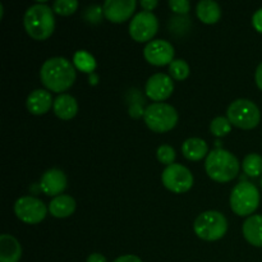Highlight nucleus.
<instances>
[{"mask_svg": "<svg viewBox=\"0 0 262 262\" xmlns=\"http://www.w3.org/2000/svg\"><path fill=\"white\" fill-rule=\"evenodd\" d=\"M76 76L73 64L61 56L48 59L40 71L41 82L53 92H64L71 89L76 81Z\"/></svg>", "mask_w": 262, "mask_h": 262, "instance_id": "f257e3e1", "label": "nucleus"}, {"mask_svg": "<svg viewBox=\"0 0 262 262\" xmlns=\"http://www.w3.org/2000/svg\"><path fill=\"white\" fill-rule=\"evenodd\" d=\"M239 161L229 151L224 148H215L206 156L205 169L211 179L219 183L233 181L239 173Z\"/></svg>", "mask_w": 262, "mask_h": 262, "instance_id": "f03ea898", "label": "nucleus"}, {"mask_svg": "<svg viewBox=\"0 0 262 262\" xmlns=\"http://www.w3.org/2000/svg\"><path fill=\"white\" fill-rule=\"evenodd\" d=\"M28 35L38 41L46 40L55 28V18L50 7L46 4H35L26 10L23 18Z\"/></svg>", "mask_w": 262, "mask_h": 262, "instance_id": "7ed1b4c3", "label": "nucleus"}, {"mask_svg": "<svg viewBox=\"0 0 262 262\" xmlns=\"http://www.w3.org/2000/svg\"><path fill=\"white\" fill-rule=\"evenodd\" d=\"M143 119L151 130L164 133L176 127L178 123V113L171 105L165 102H154L146 107Z\"/></svg>", "mask_w": 262, "mask_h": 262, "instance_id": "20e7f679", "label": "nucleus"}, {"mask_svg": "<svg viewBox=\"0 0 262 262\" xmlns=\"http://www.w3.org/2000/svg\"><path fill=\"white\" fill-rule=\"evenodd\" d=\"M193 229L199 238L214 242L224 237L228 230V222L222 212L205 211L194 220Z\"/></svg>", "mask_w": 262, "mask_h": 262, "instance_id": "39448f33", "label": "nucleus"}, {"mask_svg": "<svg viewBox=\"0 0 262 262\" xmlns=\"http://www.w3.org/2000/svg\"><path fill=\"white\" fill-rule=\"evenodd\" d=\"M260 205V193L255 184L241 182L233 188L230 194V207L239 216L253 214Z\"/></svg>", "mask_w": 262, "mask_h": 262, "instance_id": "423d86ee", "label": "nucleus"}, {"mask_svg": "<svg viewBox=\"0 0 262 262\" xmlns=\"http://www.w3.org/2000/svg\"><path fill=\"white\" fill-rule=\"evenodd\" d=\"M227 118L235 127L242 129H252L260 123L261 113L253 101L247 99H238L228 107Z\"/></svg>", "mask_w": 262, "mask_h": 262, "instance_id": "0eeeda50", "label": "nucleus"}, {"mask_svg": "<svg viewBox=\"0 0 262 262\" xmlns=\"http://www.w3.org/2000/svg\"><path fill=\"white\" fill-rule=\"evenodd\" d=\"M161 181L165 188L174 193H184L193 186V176L186 166L181 164H171L164 169Z\"/></svg>", "mask_w": 262, "mask_h": 262, "instance_id": "6e6552de", "label": "nucleus"}, {"mask_svg": "<svg viewBox=\"0 0 262 262\" xmlns=\"http://www.w3.org/2000/svg\"><path fill=\"white\" fill-rule=\"evenodd\" d=\"M14 212L19 220L27 224H38L46 216L45 204L37 197L25 196L20 197L14 204Z\"/></svg>", "mask_w": 262, "mask_h": 262, "instance_id": "1a4fd4ad", "label": "nucleus"}, {"mask_svg": "<svg viewBox=\"0 0 262 262\" xmlns=\"http://www.w3.org/2000/svg\"><path fill=\"white\" fill-rule=\"evenodd\" d=\"M159 30V20L154 13L143 12L137 13L129 23V35L137 42L150 41Z\"/></svg>", "mask_w": 262, "mask_h": 262, "instance_id": "9d476101", "label": "nucleus"}, {"mask_svg": "<svg viewBox=\"0 0 262 262\" xmlns=\"http://www.w3.org/2000/svg\"><path fill=\"white\" fill-rule=\"evenodd\" d=\"M174 46L169 41L154 40L145 46L143 55L145 59L152 66L163 67L174 60Z\"/></svg>", "mask_w": 262, "mask_h": 262, "instance_id": "9b49d317", "label": "nucleus"}, {"mask_svg": "<svg viewBox=\"0 0 262 262\" xmlns=\"http://www.w3.org/2000/svg\"><path fill=\"white\" fill-rule=\"evenodd\" d=\"M174 91V82L170 76L165 73H156L146 82L145 92L154 101H164Z\"/></svg>", "mask_w": 262, "mask_h": 262, "instance_id": "f8f14e48", "label": "nucleus"}, {"mask_svg": "<svg viewBox=\"0 0 262 262\" xmlns=\"http://www.w3.org/2000/svg\"><path fill=\"white\" fill-rule=\"evenodd\" d=\"M102 9L110 22L122 23L132 17L136 9V0H106Z\"/></svg>", "mask_w": 262, "mask_h": 262, "instance_id": "ddd939ff", "label": "nucleus"}, {"mask_svg": "<svg viewBox=\"0 0 262 262\" xmlns=\"http://www.w3.org/2000/svg\"><path fill=\"white\" fill-rule=\"evenodd\" d=\"M38 186L48 196H60L61 192L67 188V177L60 169H49L42 174Z\"/></svg>", "mask_w": 262, "mask_h": 262, "instance_id": "4468645a", "label": "nucleus"}, {"mask_svg": "<svg viewBox=\"0 0 262 262\" xmlns=\"http://www.w3.org/2000/svg\"><path fill=\"white\" fill-rule=\"evenodd\" d=\"M27 109L33 115H42L50 110L51 105H54L51 94L46 90H35L27 97Z\"/></svg>", "mask_w": 262, "mask_h": 262, "instance_id": "2eb2a0df", "label": "nucleus"}, {"mask_svg": "<svg viewBox=\"0 0 262 262\" xmlns=\"http://www.w3.org/2000/svg\"><path fill=\"white\" fill-rule=\"evenodd\" d=\"M22 256V247L13 235H0V262H18Z\"/></svg>", "mask_w": 262, "mask_h": 262, "instance_id": "dca6fc26", "label": "nucleus"}, {"mask_svg": "<svg viewBox=\"0 0 262 262\" xmlns=\"http://www.w3.org/2000/svg\"><path fill=\"white\" fill-rule=\"evenodd\" d=\"M53 109L56 117L60 118V119L68 120L76 117L77 112H78V104H77V100L73 96L68 94H61L54 100Z\"/></svg>", "mask_w": 262, "mask_h": 262, "instance_id": "f3484780", "label": "nucleus"}, {"mask_svg": "<svg viewBox=\"0 0 262 262\" xmlns=\"http://www.w3.org/2000/svg\"><path fill=\"white\" fill-rule=\"evenodd\" d=\"M74 210H76V201L73 197L68 196V194L56 196L49 204V211L54 217H58V219L71 216Z\"/></svg>", "mask_w": 262, "mask_h": 262, "instance_id": "a211bd4d", "label": "nucleus"}, {"mask_svg": "<svg viewBox=\"0 0 262 262\" xmlns=\"http://www.w3.org/2000/svg\"><path fill=\"white\" fill-rule=\"evenodd\" d=\"M246 241L256 247H262V215H252L243 223Z\"/></svg>", "mask_w": 262, "mask_h": 262, "instance_id": "6ab92c4d", "label": "nucleus"}, {"mask_svg": "<svg viewBox=\"0 0 262 262\" xmlns=\"http://www.w3.org/2000/svg\"><path fill=\"white\" fill-rule=\"evenodd\" d=\"M196 13L200 20L206 23V25L216 23L220 19V17H222L220 5L216 2H212V0H201L197 4Z\"/></svg>", "mask_w": 262, "mask_h": 262, "instance_id": "aec40b11", "label": "nucleus"}, {"mask_svg": "<svg viewBox=\"0 0 262 262\" xmlns=\"http://www.w3.org/2000/svg\"><path fill=\"white\" fill-rule=\"evenodd\" d=\"M207 151H209L207 143L201 138H188L187 141H184L183 146H182V152H183L184 158L191 161H199L204 159L205 156L209 155Z\"/></svg>", "mask_w": 262, "mask_h": 262, "instance_id": "412c9836", "label": "nucleus"}, {"mask_svg": "<svg viewBox=\"0 0 262 262\" xmlns=\"http://www.w3.org/2000/svg\"><path fill=\"white\" fill-rule=\"evenodd\" d=\"M243 170L250 177H258L262 174V158L258 154H250L242 163Z\"/></svg>", "mask_w": 262, "mask_h": 262, "instance_id": "4be33fe9", "label": "nucleus"}, {"mask_svg": "<svg viewBox=\"0 0 262 262\" xmlns=\"http://www.w3.org/2000/svg\"><path fill=\"white\" fill-rule=\"evenodd\" d=\"M74 64L77 66V68L83 72H87V73H91L96 68V61H95L94 56L90 55L84 50L77 51L76 55H74Z\"/></svg>", "mask_w": 262, "mask_h": 262, "instance_id": "5701e85b", "label": "nucleus"}, {"mask_svg": "<svg viewBox=\"0 0 262 262\" xmlns=\"http://www.w3.org/2000/svg\"><path fill=\"white\" fill-rule=\"evenodd\" d=\"M169 72H170V76L174 79L182 81V79H186L189 76V66L183 59H176L169 66Z\"/></svg>", "mask_w": 262, "mask_h": 262, "instance_id": "b1692460", "label": "nucleus"}, {"mask_svg": "<svg viewBox=\"0 0 262 262\" xmlns=\"http://www.w3.org/2000/svg\"><path fill=\"white\" fill-rule=\"evenodd\" d=\"M210 130L216 137H223V136H227L228 133H230V130H232V123L229 122L228 118L217 117L210 124Z\"/></svg>", "mask_w": 262, "mask_h": 262, "instance_id": "393cba45", "label": "nucleus"}, {"mask_svg": "<svg viewBox=\"0 0 262 262\" xmlns=\"http://www.w3.org/2000/svg\"><path fill=\"white\" fill-rule=\"evenodd\" d=\"M78 8L77 0H56L53 4V10L60 15L73 14Z\"/></svg>", "mask_w": 262, "mask_h": 262, "instance_id": "a878e982", "label": "nucleus"}, {"mask_svg": "<svg viewBox=\"0 0 262 262\" xmlns=\"http://www.w3.org/2000/svg\"><path fill=\"white\" fill-rule=\"evenodd\" d=\"M156 156H158V160L160 163L165 164V165H171L176 160V151L171 146L169 145H161L160 147L156 151Z\"/></svg>", "mask_w": 262, "mask_h": 262, "instance_id": "bb28decb", "label": "nucleus"}, {"mask_svg": "<svg viewBox=\"0 0 262 262\" xmlns=\"http://www.w3.org/2000/svg\"><path fill=\"white\" fill-rule=\"evenodd\" d=\"M102 13H104V9H102L101 7H99V5H90V7L86 8V10H84L83 17L89 23L96 25V23H99L100 20H101Z\"/></svg>", "mask_w": 262, "mask_h": 262, "instance_id": "cd10ccee", "label": "nucleus"}, {"mask_svg": "<svg viewBox=\"0 0 262 262\" xmlns=\"http://www.w3.org/2000/svg\"><path fill=\"white\" fill-rule=\"evenodd\" d=\"M169 7L174 13L181 15H186L191 9L188 0H169Z\"/></svg>", "mask_w": 262, "mask_h": 262, "instance_id": "c85d7f7f", "label": "nucleus"}, {"mask_svg": "<svg viewBox=\"0 0 262 262\" xmlns=\"http://www.w3.org/2000/svg\"><path fill=\"white\" fill-rule=\"evenodd\" d=\"M252 23H253V27L256 28V31H258V32L262 33V8L253 14Z\"/></svg>", "mask_w": 262, "mask_h": 262, "instance_id": "c756f323", "label": "nucleus"}, {"mask_svg": "<svg viewBox=\"0 0 262 262\" xmlns=\"http://www.w3.org/2000/svg\"><path fill=\"white\" fill-rule=\"evenodd\" d=\"M158 4H159L158 0H141V5H142V8L146 10V12H151V10H154V8L158 7Z\"/></svg>", "mask_w": 262, "mask_h": 262, "instance_id": "7c9ffc66", "label": "nucleus"}, {"mask_svg": "<svg viewBox=\"0 0 262 262\" xmlns=\"http://www.w3.org/2000/svg\"><path fill=\"white\" fill-rule=\"evenodd\" d=\"M113 262H142L138 256H135V255H124V256H120V257H118L117 260H114Z\"/></svg>", "mask_w": 262, "mask_h": 262, "instance_id": "2f4dec72", "label": "nucleus"}, {"mask_svg": "<svg viewBox=\"0 0 262 262\" xmlns=\"http://www.w3.org/2000/svg\"><path fill=\"white\" fill-rule=\"evenodd\" d=\"M255 79H256V84L258 86V89L262 90V61L258 64L257 69H256Z\"/></svg>", "mask_w": 262, "mask_h": 262, "instance_id": "473e14b6", "label": "nucleus"}, {"mask_svg": "<svg viewBox=\"0 0 262 262\" xmlns=\"http://www.w3.org/2000/svg\"><path fill=\"white\" fill-rule=\"evenodd\" d=\"M87 262H106V258L101 253H91L87 258Z\"/></svg>", "mask_w": 262, "mask_h": 262, "instance_id": "72a5a7b5", "label": "nucleus"}, {"mask_svg": "<svg viewBox=\"0 0 262 262\" xmlns=\"http://www.w3.org/2000/svg\"><path fill=\"white\" fill-rule=\"evenodd\" d=\"M261 186H262V178H261Z\"/></svg>", "mask_w": 262, "mask_h": 262, "instance_id": "f704fd0d", "label": "nucleus"}]
</instances>
